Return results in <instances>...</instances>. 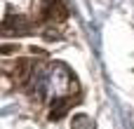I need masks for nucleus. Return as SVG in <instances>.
<instances>
[{
	"instance_id": "obj_1",
	"label": "nucleus",
	"mask_w": 134,
	"mask_h": 129,
	"mask_svg": "<svg viewBox=\"0 0 134 129\" xmlns=\"http://www.w3.org/2000/svg\"><path fill=\"white\" fill-rule=\"evenodd\" d=\"M14 28L21 33V31H26V24H24V21H19L14 14H9V16H7V21H5V31H7V33H12Z\"/></svg>"
},
{
	"instance_id": "obj_2",
	"label": "nucleus",
	"mask_w": 134,
	"mask_h": 129,
	"mask_svg": "<svg viewBox=\"0 0 134 129\" xmlns=\"http://www.w3.org/2000/svg\"><path fill=\"white\" fill-rule=\"evenodd\" d=\"M73 129H97V127H94L92 118H87V115H75V118H73Z\"/></svg>"
}]
</instances>
